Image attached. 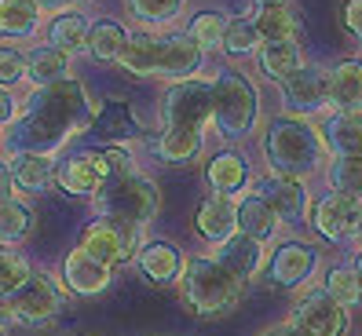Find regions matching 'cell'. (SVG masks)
I'll return each instance as SVG.
<instances>
[{
    "label": "cell",
    "mask_w": 362,
    "mask_h": 336,
    "mask_svg": "<svg viewBox=\"0 0 362 336\" xmlns=\"http://www.w3.org/2000/svg\"><path fill=\"white\" fill-rule=\"evenodd\" d=\"M95 110L88 102V92L81 80L66 77L48 88H37L26 99V110H18V121L11 124L8 143L18 154H45L52 157L66 139L88 132Z\"/></svg>",
    "instance_id": "obj_1"
},
{
    "label": "cell",
    "mask_w": 362,
    "mask_h": 336,
    "mask_svg": "<svg viewBox=\"0 0 362 336\" xmlns=\"http://www.w3.org/2000/svg\"><path fill=\"white\" fill-rule=\"evenodd\" d=\"M260 143H264V161L271 168V176H286V179L311 176L326 157L322 132L300 117H289V114L271 117Z\"/></svg>",
    "instance_id": "obj_2"
},
{
    "label": "cell",
    "mask_w": 362,
    "mask_h": 336,
    "mask_svg": "<svg viewBox=\"0 0 362 336\" xmlns=\"http://www.w3.org/2000/svg\"><path fill=\"white\" fill-rule=\"evenodd\" d=\"M180 289H183V304L198 318H223V314L238 307L245 282L238 275H230L216 256H194L183 267Z\"/></svg>",
    "instance_id": "obj_3"
},
{
    "label": "cell",
    "mask_w": 362,
    "mask_h": 336,
    "mask_svg": "<svg viewBox=\"0 0 362 336\" xmlns=\"http://www.w3.org/2000/svg\"><path fill=\"white\" fill-rule=\"evenodd\" d=\"M212 92H216V128L227 139H245L252 128H257L260 117V92L245 73L238 70H216L212 77Z\"/></svg>",
    "instance_id": "obj_4"
},
{
    "label": "cell",
    "mask_w": 362,
    "mask_h": 336,
    "mask_svg": "<svg viewBox=\"0 0 362 336\" xmlns=\"http://www.w3.org/2000/svg\"><path fill=\"white\" fill-rule=\"evenodd\" d=\"M99 201V212L110 216V220H124V223H136V227H146L158 208H161V191L158 183H151L139 172H129V176H117L103 186L95 194Z\"/></svg>",
    "instance_id": "obj_5"
},
{
    "label": "cell",
    "mask_w": 362,
    "mask_h": 336,
    "mask_svg": "<svg viewBox=\"0 0 362 336\" xmlns=\"http://www.w3.org/2000/svg\"><path fill=\"white\" fill-rule=\"evenodd\" d=\"M216 117V92H212V77L209 80H180L165 92V124L168 128H194L202 132L205 124Z\"/></svg>",
    "instance_id": "obj_6"
},
{
    "label": "cell",
    "mask_w": 362,
    "mask_h": 336,
    "mask_svg": "<svg viewBox=\"0 0 362 336\" xmlns=\"http://www.w3.org/2000/svg\"><path fill=\"white\" fill-rule=\"evenodd\" d=\"M139 230L136 223H124V220H110V216H99L84 227L81 234V248L88 252V256L103 260L106 267L114 263H124V260H136L139 252Z\"/></svg>",
    "instance_id": "obj_7"
},
{
    "label": "cell",
    "mask_w": 362,
    "mask_h": 336,
    "mask_svg": "<svg viewBox=\"0 0 362 336\" xmlns=\"http://www.w3.org/2000/svg\"><path fill=\"white\" fill-rule=\"evenodd\" d=\"M311 227H315V234L318 238H326V241H348L358 234V223H362V201L358 198H348V194H322L315 205H311V212H308Z\"/></svg>",
    "instance_id": "obj_8"
},
{
    "label": "cell",
    "mask_w": 362,
    "mask_h": 336,
    "mask_svg": "<svg viewBox=\"0 0 362 336\" xmlns=\"http://www.w3.org/2000/svg\"><path fill=\"white\" fill-rule=\"evenodd\" d=\"M282 92V107L289 110V117H308L329 107V70L322 66H300L293 77H286L279 84Z\"/></svg>",
    "instance_id": "obj_9"
},
{
    "label": "cell",
    "mask_w": 362,
    "mask_h": 336,
    "mask_svg": "<svg viewBox=\"0 0 362 336\" xmlns=\"http://www.w3.org/2000/svg\"><path fill=\"white\" fill-rule=\"evenodd\" d=\"M289 325L300 336H344L348 332V311L318 289V292H308V296L293 307Z\"/></svg>",
    "instance_id": "obj_10"
},
{
    "label": "cell",
    "mask_w": 362,
    "mask_h": 336,
    "mask_svg": "<svg viewBox=\"0 0 362 336\" xmlns=\"http://www.w3.org/2000/svg\"><path fill=\"white\" fill-rule=\"evenodd\" d=\"M62 307V292L48 275H33L23 289L8 300L11 311V322L18 325H48Z\"/></svg>",
    "instance_id": "obj_11"
},
{
    "label": "cell",
    "mask_w": 362,
    "mask_h": 336,
    "mask_svg": "<svg viewBox=\"0 0 362 336\" xmlns=\"http://www.w3.org/2000/svg\"><path fill=\"white\" fill-rule=\"evenodd\" d=\"M318 267V248L311 241H282L267 256V282L279 289H300Z\"/></svg>",
    "instance_id": "obj_12"
},
{
    "label": "cell",
    "mask_w": 362,
    "mask_h": 336,
    "mask_svg": "<svg viewBox=\"0 0 362 336\" xmlns=\"http://www.w3.org/2000/svg\"><path fill=\"white\" fill-rule=\"evenodd\" d=\"M205 62V52L190 33H165L158 37V77L161 80H190Z\"/></svg>",
    "instance_id": "obj_13"
},
{
    "label": "cell",
    "mask_w": 362,
    "mask_h": 336,
    "mask_svg": "<svg viewBox=\"0 0 362 336\" xmlns=\"http://www.w3.org/2000/svg\"><path fill=\"white\" fill-rule=\"evenodd\" d=\"M252 194L264 198L274 212H279V220H286V223H304L308 212H311L304 179H286V176H271V172H267L264 179H257Z\"/></svg>",
    "instance_id": "obj_14"
},
{
    "label": "cell",
    "mask_w": 362,
    "mask_h": 336,
    "mask_svg": "<svg viewBox=\"0 0 362 336\" xmlns=\"http://www.w3.org/2000/svg\"><path fill=\"white\" fill-rule=\"evenodd\" d=\"M110 278H114V267L88 256L81 245L70 248V256L62 260V285L77 292V296H99V292L110 289Z\"/></svg>",
    "instance_id": "obj_15"
},
{
    "label": "cell",
    "mask_w": 362,
    "mask_h": 336,
    "mask_svg": "<svg viewBox=\"0 0 362 336\" xmlns=\"http://www.w3.org/2000/svg\"><path fill=\"white\" fill-rule=\"evenodd\" d=\"M194 227L209 245H223L230 234H238V201L220 198V194L205 198L194 212Z\"/></svg>",
    "instance_id": "obj_16"
},
{
    "label": "cell",
    "mask_w": 362,
    "mask_h": 336,
    "mask_svg": "<svg viewBox=\"0 0 362 336\" xmlns=\"http://www.w3.org/2000/svg\"><path fill=\"white\" fill-rule=\"evenodd\" d=\"M136 263L143 270V278L146 282H154V285H173L183 278V252L173 245V241H146L139 245L136 252Z\"/></svg>",
    "instance_id": "obj_17"
},
{
    "label": "cell",
    "mask_w": 362,
    "mask_h": 336,
    "mask_svg": "<svg viewBox=\"0 0 362 336\" xmlns=\"http://www.w3.org/2000/svg\"><path fill=\"white\" fill-rule=\"evenodd\" d=\"M88 139H103V146H121L124 139L139 136V121L132 114V107H124V102L110 99L103 110H95L88 132H84Z\"/></svg>",
    "instance_id": "obj_18"
},
{
    "label": "cell",
    "mask_w": 362,
    "mask_h": 336,
    "mask_svg": "<svg viewBox=\"0 0 362 336\" xmlns=\"http://www.w3.org/2000/svg\"><path fill=\"white\" fill-rule=\"evenodd\" d=\"M333 114H362V59H344L329 70Z\"/></svg>",
    "instance_id": "obj_19"
},
{
    "label": "cell",
    "mask_w": 362,
    "mask_h": 336,
    "mask_svg": "<svg viewBox=\"0 0 362 336\" xmlns=\"http://www.w3.org/2000/svg\"><path fill=\"white\" fill-rule=\"evenodd\" d=\"M205 183L212 194L220 198H234L249 186V161L234 150H220L216 157H209L205 164Z\"/></svg>",
    "instance_id": "obj_20"
},
{
    "label": "cell",
    "mask_w": 362,
    "mask_h": 336,
    "mask_svg": "<svg viewBox=\"0 0 362 336\" xmlns=\"http://www.w3.org/2000/svg\"><path fill=\"white\" fill-rule=\"evenodd\" d=\"M216 260L230 270V275H238L242 282H249V278H257V275H260V267H264V260H267V252H264L260 241L245 238L242 230H238V234H230L223 245H216Z\"/></svg>",
    "instance_id": "obj_21"
},
{
    "label": "cell",
    "mask_w": 362,
    "mask_h": 336,
    "mask_svg": "<svg viewBox=\"0 0 362 336\" xmlns=\"http://www.w3.org/2000/svg\"><path fill=\"white\" fill-rule=\"evenodd\" d=\"M238 230H242L245 238L267 245V241H274V234L282 230V220H279V212H274L264 198L245 194V198L238 201Z\"/></svg>",
    "instance_id": "obj_22"
},
{
    "label": "cell",
    "mask_w": 362,
    "mask_h": 336,
    "mask_svg": "<svg viewBox=\"0 0 362 336\" xmlns=\"http://www.w3.org/2000/svg\"><path fill=\"white\" fill-rule=\"evenodd\" d=\"M322 146L333 157H362V114H333L322 124Z\"/></svg>",
    "instance_id": "obj_23"
},
{
    "label": "cell",
    "mask_w": 362,
    "mask_h": 336,
    "mask_svg": "<svg viewBox=\"0 0 362 336\" xmlns=\"http://www.w3.org/2000/svg\"><path fill=\"white\" fill-rule=\"evenodd\" d=\"M257 62L260 70L271 77V80H286L293 77L296 70L304 66V52H300V40H264L260 52H257Z\"/></svg>",
    "instance_id": "obj_24"
},
{
    "label": "cell",
    "mask_w": 362,
    "mask_h": 336,
    "mask_svg": "<svg viewBox=\"0 0 362 336\" xmlns=\"http://www.w3.org/2000/svg\"><path fill=\"white\" fill-rule=\"evenodd\" d=\"M8 164H11L15 186L26 194H45L55 183V161L45 157V154H15Z\"/></svg>",
    "instance_id": "obj_25"
},
{
    "label": "cell",
    "mask_w": 362,
    "mask_h": 336,
    "mask_svg": "<svg viewBox=\"0 0 362 336\" xmlns=\"http://www.w3.org/2000/svg\"><path fill=\"white\" fill-rule=\"evenodd\" d=\"M124 44H129V30L121 23H114V18H95L88 26V44H84V52L95 62H117Z\"/></svg>",
    "instance_id": "obj_26"
},
{
    "label": "cell",
    "mask_w": 362,
    "mask_h": 336,
    "mask_svg": "<svg viewBox=\"0 0 362 336\" xmlns=\"http://www.w3.org/2000/svg\"><path fill=\"white\" fill-rule=\"evenodd\" d=\"M88 18L81 11H59L52 23H48V48L70 55V52H81L88 44Z\"/></svg>",
    "instance_id": "obj_27"
},
{
    "label": "cell",
    "mask_w": 362,
    "mask_h": 336,
    "mask_svg": "<svg viewBox=\"0 0 362 336\" xmlns=\"http://www.w3.org/2000/svg\"><path fill=\"white\" fill-rule=\"evenodd\" d=\"M202 132L194 128H165L158 139H154V154L165 161V164H187L202 154Z\"/></svg>",
    "instance_id": "obj_28"
},
{
    "label": "cell",
    "mask_w": 362,
    "mask_h": 336,
    "mask_svg": "<svg viewBox=\"0 0 362 336\" xmlns=\"http://www.w3.org/2000/svg\"><path fill=\"white\" fill-rule=\"evenodd\" d=\"M117 62L136 77H158V37L151 30L129 33V44H124Z\"/></svg>",
    "instance_id": "obj_29"
},
{
    "label": "cell",
    "mask_w": 362,
    "mask_h": 336,
    "mask_svg": "<svg viewBox=\"0 0 362 336\" xmlns=\"http://www.w3.org/2000/svg\"><path fill=\"white\" fill-rule=\"evenodd\" d=\"M26 77L37 84V88H48V84H59L70 77V55H62L55 48H33L26 55Z\"/></svg>",
    "instance_id": "obj_30"
},
{
    "label": "cell",
    "mask_w": 362,
    "mask_h": 336,
    "mask_svg": "<svg viewBox=\"0 0 362 336\" xmlns=\"http://www.w3.org/2000/svg\"><path fill=\"white\" fill-rule=\"evenodd\" d=\"M40 26L37 0H0V37H33Z\"/></svg>",
    "instance_id": "obj_31"
},
{
    "label": "cell",
    "mask_w": 362,
    "mask_h": 336,
    "mask_svg": "<svg viewBox=\"0 0 362 336\" xmlns=\"http://www.w3.org/2000/svg\"><path fill=\"white\" fill-rule=\"evenodd\" d=\"M264 44V37L257 30V18H230L227 33H223V55L227 59H245V55H257Z\"/></svg>",
    "instance_id": "obj_32"
},
{
    "label": "cell",
    "mask_w": 362,
    "mask_h": 336,
    "mask_svg": "<svg viewBox=\"0 0 362 336\" xmlns=\"http://www.w3.org/2000/svg\"><path fill=\"white\" fill-rule=\"evenodd\" d=\"M30 230H33V212H30V205H23L18 198L0 201V245L23 241Z\"/></svg>",
    "instance_id": "obj_33"
},
{
    "label": "cell",
    "mask_w": 362,
    "mask_h": 336,
    "mask_svg": "<svg viewBox=\"0 0 362 336\" xmlns=\"http://www.w3.org/2000/svg\"><path fill=\"white\" fill-rule=\"evenodd\" d=\"M322 292L326 296H333L340 307H355L358 300H362V285H358V278H355V270L351 267H329L326 270V285H322Z\"/></svg>",
    "instance_id": "obj_34"
},
{
    "label": "cell",
    "mask_w": 362,
    "mask_h": 336,
    "mask_svg": "<svg viewBox=\"0 0 362 336\" xmlns=\"http://www.w3.org/2000/svg\"><path fill=\"white\" fill-rule=\"evenodd\" d=\"M329 186L337 194L362 201V157H333L329 161Z\"/></svg>",
    "instance_id": "obj_35"
},
{
    "label": "cell",
    "mask_w": 362,
    "mask_h": 336,
    "mask_svg": "<svg viewBox=\"0 0 362 336\" xmlns=\"http://www.w3.org/2000/svg\"><path fill=\"white\" fill-rule=\"evenodd\" d=\"M30 278H33V270H30L26 256H18L11 248L0 252V300H11Z\"/></svg>",
    "instance_id": "obj_36"
},
{
    "label": "cell",
    "mask_w": 362,
    "mask_h": 336,
    "mask_svg": "<svg viewBox=\"0 0 362 336\" xmlns=\"http://www.w3.org/2000/svg\"><path fill=\"white\" fill-rule=\"evenodd\" d=\"M230 18L223 11H198L190 18V37L198 40V48H223V33H227Z\"/></svg>",
    "instance_id": "obj_37"
},
{
    "label": "cell",
    "mask_w": 362,
    "mask_h": 336,
    "mask_svg": "<svg viewBox=\"0 0 362 336\" xmlns=\"http://www.w3.org/2000/svg\"><path fill=\"white\" fill-rule=\"evenodd\" d=\"M257 30L264 40H296V18L289 8H260Z\"/></svg>",
    "instance_id": "obj_38"
},
{
    "label": "cell",
    "mask_w": 362,
    "mask_h": 336,
    "mask_svg": "<svg viewBox=\"0 0 362 336\" xmlns=\"http://www.w3.org/2000/svg\"><path fill=\"white\" fill-rule=\"evenodd\" d=\"M129 8L139 23H173L183 11V0H129Z\"/></svg>",
    "instance_id": "obj_39"
},
{
    "label": "cell",
    "mask_w": 362,
    "mask_h": 336,
    "mask_svg": "<svg viewBox=\"0 0 362 336\" xmlns=\"http://www.w3.org/2000/svg\"><path fill=\"white\" fill-rule=\"evenodd\" d=\"M26 77V55L15 48H0V88H11Z\"/></svg>",
    "instance_id": "obj_40"
},
{
    "label": "cell",
    "mask_w": 362,
    "mask_h": 336,
    "mask_svg": "<svg viewBox=\"0 0 362 336\" xmlns=\"http://www.w3.org/2000/svg\"><path fill=\"white\" fill-rule=\"evenodd\" d=\"M340 18H344L348 33L362 40V0H344V8H340Z\"/></svg>",
    "instance_id": "obj_41"
},
{
    "label": "cell",
    "mask_w": 362,
    "mask_h": 336,
    "mask_svg": "<svg viewBox=\"0 0 362 336\" xmlns=\"http://www.w3.org/2000/svg\"><path fill=\"white\" fill-rule=\"evenodd\" d=\"M15 121H18V102L11 88H0V128H11Z\"/></svg>",
    "instance_id": "obj_42"
},
{
    "label": "cell",
    "mask_w": 362,
    "mask_h": 336,
    "mask_svg": "<svg viewBox=\"0 0 362 336\" xmlns=\"http://www.w3.org/2000/svg\"><path fill=\"white\" fill-rule=\"evenodd\" d=\"M11 186H15V179H11V164H8V161H0V201H8V198H11Z\"/></svg>",
    "instance_id": "obj_43"
},
{
    "label": "cell",
    "mask_w": 362,
    "mask_h": 336,
    "mask_svg": "<svg viewBox=\"0 0 362 336\" xmlns=\"http://www.w3.org/2000/svg\"><path fill=\"white\" fill-rule=\"evenodd\" d=\"M66 4H70V0H37V8H40V11H55V15H59V11H66Z\"/></svg>",
    "instance_id": "obj_44"
},
{
    "label": "cell",
    "mask_w": 362,
    "mask_h": 336,
    "mask_svg": "<svg viewBox=\"0 0 362 336\" xmlns=\"http://www.w3.org/2000/svg\"><path fill=\"white\" fill-rule=\"evenodd\" d=\"M260 336H300L293 325H274V329H267V332H260Z\"/></svg>",
    "instance_id": "obj_45"
},
{
    "label": "cell",
    "mask_w": 362,
    "mask_h": 336,
    "mask_svg": "<svg viewBox=\"0 0 362 336\" xmlns=\"http://www.w3.org/2000/svg\"><path fill=\"white\" fill-rule=\"evenodd\" d=\"M11 322V311H8V300H0V329Z\"/></svg>",
    "instance_id": "obj_46"
},
{
    "label": "cell",
    "mask_w": 362,
    "mask_h": 336,
    "mask_svg": "<svg viewBox=\"0 0 362 336\" xmlns=\"http://www.w3.org/2000/svg\"><path fill=\"white\" fill-rule=\"evenodd\" d=\"M351 270H355V278H358V285H362V248L355 252V263H351Z\"/></svg>",
    "instance_id": "obj_47"
},
{
    "label": "cell",
    "mask_w": 362,
    "mask_h": 336,
    "mask_svg": "<svg viewBox=\"0 0 362 336\" xmlns=\"http://www.w3.org/2000/svg\"><path fill=\"white\" fill-rule=\"evenodd\" d=\"M260 8H289V0H257Z\"/></svg>",
    "instance_id": "obj_48"
},
{
    "label": "cell",
    "mask_w": 362,
    "mask_h": 336,
    "mask_svg": "<svg viewBox=\"0 0 362 336\" xmlns=\"http://www.w3.org/2000/svg\"><path fill=\"white\" fill-rule=\"evenodd\" d=\"M355 238H358V248H362V223H358V234Z\"/></svg>",
    "instance_id": "obj_49"
},
{
    "label": "cell",
    "mask_w": 362,
    "mask_h": 336,
    "mask_svg": "<svg viewBox=\"0 0 362 336\" xmlns=\"http://www.w3.org/2000/svg\"><path fill=\"white\" fill-rule=\"evenodd\" d=\"M0 252H4V245H0Z\"/></svg>",
    "instance_id": "obj_50"
}]
</instances>
